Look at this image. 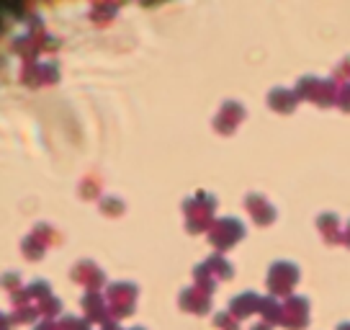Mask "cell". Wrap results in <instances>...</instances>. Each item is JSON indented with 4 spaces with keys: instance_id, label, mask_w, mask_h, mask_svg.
Masks as SVG:
<instances>
[{
    "instance_id": "obj_14",
    "label": "cell",
    "mask_w": 350,
    "mask_h": 330,
    "mask_svg": "<svg viewBox=\"0 0 350 330\" xmlns=\"http://www.w3.org/2000/svg\"><path fill=\"white\" fill-rule=\"evenodd\" d=\"M317 227L322 232V238L327 242H342V235L345 232L340 230V220L338 214H332V212H325V214H319L317 217Z\"/></svg>"
},
{
    "instance_id": "obj_15",
    "label": "cell",
    "mask_w": 350,
    "mask_h": 330,
    "mask_svg": "<svg viewBox=\"0 0 350 330\" xmlns=\"http://www.w3.org/2000/svg\"><path fill=\"white\" fill-rule=\"evenodd\" d=\"M262 315V320L268 322V325H278V322H284V305L273 297V294H265L260 299V309H258Z\"/></svg>"
},
{
    "instance_id": "obj_13",
    "label": "cell",
    "mask_w": 350,
    "mask_h": 330,
    "mask_svg": "<svg viewBox=\"0 0 350 330\" xmlns=\"http://www.w3.org/2000/svg\"><path fill=\"white\" fill-rule=\"evenodd\" d=\"M13 52L16 55H21L26 62H33L36 60V55L42 52V45H39V36H33L31 31L29 34H21V36H16L13 39Z\"/></svg>"
},
{
    "instance_id": "obj_32",
    "label": "cell",
    "mask_w": 350,
    "mask_h": 330,
    "mask_svg": "<svg viewBox=\"0 0 350 330\" xmlns=\"http://www.w3.org/2000/svg\"><path fill=\"white\" fill-rule=\"evenodd\" d=\"M33 330H62V325H59V322H55V320H42V322H39Z\"/></svg>"
},
{
    "instance_id": "obj_17",
    "label": "cell",
    "mask_w": 350,
    "mask_h": 330,
    "mask_svg": "<svg viewBox=\"0 0 350 330\" xmlns=\"http://www.w3.org/2000/svg\"><path fill=\"white\" fill-rule=\"evenodd\" d=\"M338 93H340V88H338V83L335 80H319V86H317V90H314V103L317 106H332V103H338Z\"/></svg>"
},
{
    "instance_id": "obj_8",
    "label": "cell",
    "mask_w": 350,
    "mask_h": 330,
    "mask_svg": "<svg viewBox=\"0 0 350 330\" xmlns=\"http://www.w3.org/2000/svg\"><path fill=\"white\" fill-rule=\"evenodd\" d=\"M70 276H72V281H77V284H85L88 292H98L100 286L106 284L103 268H98L93 261H80V264L70 271Z\"/></svg>"
},
{
    "instance_id": "obj_1",
    "label": "cell",
    "mask_w": 350,
    "mask_h": 330,
    "mask_svg": "<svg viewBox=\"0 0 350 330\" xmlns=\"http://www.w3.org/2000/svg\"><path fill=\"white\" fill-rule=\"evenodd\" d=\"M214 207H217V199L206 194V191H198L193 196H188L183 201V212H186V227L188 232H208L214 225Z\"/></svg>"
},
{
    "instance_id": "obj_3",
    "label": "cell",
    "mask_w": 350,
    "mask_h": 330,
    "mask_svg": "<svg viewBox=\"0 0 350 330\" xmlns=\"http://www.w3.org/2000/svg\"><path fill=\"white\" fill-rule=\"evenodd\" d=\"M299 281V266L291 264V261H275L268 271V289L273 297H291V289Z\"/></svg>"
},
{
    "instance_id": "obj_37",
    "label": "cell",
    "mask_w": 350,
    "mask_h": 330,
    "mask_svg": "<svg viewBox=\"0 0 350 330\" xmlns=\"http://www.w3.org/2000/svg\"><path fill=\"white\" fill-rule=\"evenodd\" d=\"M129 330H147V328H129Z\"/></svg>"
},
{
    "instance_id": "obj_7",
    "label": "cell",
    "mask_w": 350,
    "mask_h": 330,
    "mask_svg": "<svg viewBox=\"0 0 350 330\" xmlns=\"http://www.w3.org/2000/svg\"><path fill=\"white\" fill-rule=\"evenodd\" d=\"M242 119H245V106L237 103V101H227V103L219 109L217 116H214V129L221 134H232Z\"/></svg>"
},
{
    "instance_id": "obj_16",
    "label": "cell",
    "mask_w": 350,
    "mask_h": 330,
    "mask_svg": "<svg viewBox=\"0 0 350 330\" xmlns=\"http://www.w3.org/2000/svg\"><path fill=\"white\" fill-rule=\"evenodd\" d=\"M204 264L208 266V271L214 274V279H217V281H227V279H232V276H234V268H232V264L224 258V255L219 253V251L208 255Z\"/></svg>"
},
{
    "instance_id": "obj_23",
    "label": "cell",
    "mask_w": 350,
    "mask_h": 330,
    "mask_svg": "<svg viewBox=\"0 0 350 330\" xmlns=\"http://www.w3.org/2000/svg\"><path fill=\"white\" fill-rule=\"evenodd\" d=\"M59 325L62 330H90V322L85 318H75V315H62Z\"/></svg>"
},
{
    "instance_id": "obj_35",
    "label": "cell",
    "mask_w": 350,
    "mask_h": 330,
    "mask_svg": "<svg viewBox=\"0 0 350 330\" xmlns=\"http://www.w3.org/2000/svg\"><path fill=\"white\" fill-rule=\"evenodd\" d=\"M250 330H271V325H268V322H258V325H252Z\"/></svg>"
},
{
    "instance_id": "obj_28",
    "label": "cell",
    "mask_w": 350,
    "mask_h": 330,
    "mask_svg": "<svg viewBox=\"0 0 350 330\" xmlns=\"http://www.w3.org/2000/svg\"><path fill=\"white\" fill-rule=\"evenodd\" d=\"M214 325L221 330H237V320L232 318L230 312H217L214 315Z\"/></svg>"
},
{
    "instance_id": "obj_9",
    "label": "cell",
    "mask_w": 350,
    "mask_h": 330,
    "mask_svg": "<svg viewBox=\"0 0 350 330\" xmlns=\"http://www.w3.org/2000/svg\"><path fill=\"white\" fill-rule=\"evenodd\" d=\"M178 305L186 309V312H193V315H206L211 309V294L198 289V286H186L180 294H178Z\"/></svg>"
},
{
    "instance_id": "obj_29",
    "label": "cell",
    "mask_w": 350,
    "mask_h": 330,
    "mask_svg": "<svg viewBox=\"0 0 350 330\" xmlns=\"http://www.w3.org/2000/svg\"><path fill=\"white\" fill-rule=\"evenodd\" d=\"M338 106H340L342 111H350V83H345V86H340Z\"/></svg>"
},
{
    "instance_id": "obj_22",
    "label": "cell",
    "mask_w": 350,
    "mask_h": 330,
    "mask_svg": "<svg viewBox=\"0 0 350 330\" xmlns=\"http://www.w3.org/2000/svg\"><path fill=\"white\" fill-rule=\"evenodd\" d=\"M36 307H39V312H42L44 318L52 320L55 315H59V312H62V302H59L57 297H46L44 302H39Z\"/></svg>"
},
{
    "instance_id": "obj_34",
    "label": "cell",
    "mask_w": 350,
    "mask_h": 330,
    "mask_svg": "<svg viewBox=\"0 0 350 330\" xmlns=\"http://www.w3.org/2000/svg\"><path fill=\"white\" fill-rule=\"evenodd\" d=\"M342 242L350 245V220H348V227H345V235H342Z\"/></svg>"
},
{
    "instance_id": "obj_26",
    "label": "cell",
    "mask_w": 350,
    "mask_h": 330,
    "mask_svg": "<svg viewBox=\"0 0 350 330\" xmlns=\"http://www.w3.org/2000/svg\"><path fill=\"white\" fill-rule=\"evenodd\" d=\"M332 80H335V83H340V86L350 83V57H345V60H342V62L332 70Z\"/></svg>"
},
{
    "instance_id": "obj_18",
    "label": "cell",
    "mask_w": 350,
    "mask_h": 330,
    "mask_svg": "<svg viewBox=\"0 0 350 330\" xmlns=\"http://www.w3.org/2000/svg\"><path fill=\"white\" fill-rule=\"evenodd\" d=\"M193 279H196V286L198 289H204V292H214V286H217V279H214V274L208 271L206 264H198L193 266Z\"/></svg>"
},
{
    "instance_id": "obj_36",
    "label": "cell",
    "mask_w": 350,
    "mask_h": 330,
    "mask_svg": "<svg viewBox=\"0 0 350 330\" xmlns=\"http://www.w3.org/2000/svg\"><path fill=\"white\" fill-rule=\"evenodd\" d=\"M338 330H350V322H342V325H338Z\"/></svg>"
},
{
    "instance_id": "obj_25",
    "label": "cell",
    "mask_w": 350,
    "mask_h": 330,
    "mask_svg": "<svg viewBox=\"0 0 350 330\" xmlns=\"http://www.w3.org/2000/svg\"><path fill=\"white\" fill-rule=\"evenodd\" d=\"M31 235H36V238H39V240H42L44 245H49V242H57V240H59V235L55 232V227H49V225H44V222L33 227Z\"/></svg>"
},
{
    "instance_id": "obj_4",
    "label": "cell",
    "mask_w": 350,
    "mask_h": 330,
    "mask_svg": "<svg viewBox=\"0 0 350 330\" xmlns=\"http://www.w3.org/2000/svg\"><path fill=\"white\" fill-rule=\"evenodd\" d=\"M242 238H245V225H242L237 217H221V220L214 222L211 230H208V242H211L214 248H219V253L232 248V245L237 240H242Z\"/></svg>"
},
{
    "instance_id": "obj_20",
    "label": "cell",
    "mask_w": 350,
    "mask_h": 330,
    "mask_svg": "<svg viewBox=\"0 0 350 330\" xmlns=\"http://www.w3.org/2000/svg\"><path fill=\"white\" fill-rule=\"evenodd\" d=\"M23 255L29 258V261H39L44 255V251H46V245H44L36 235H29V238H23Z\"/></svg>"
},
{
    "instance_id": "obj_31",
    "label": "cell",
    "mask_w": 350,
    "mask_h": 330,
    "mask_svg": "<svg viewBox=\"0 0 350 330\" xmlns=\"http://www.w3.org/2000/svg\"><path fill=\"white\" fill-rule=\"evenodd\" d=\"M3 281H5V286L11 289V294H18V292L23 289V286H21V279H18V274H5V279H3Z\"/></svg>"
},
{
    "instance_id": "obj_21",
    "label": "cell",
    "mask_w": 350,
    "mask_h": 330,
    "mask_svg": "<svg viewBox=\"0 0 350 330\" xmlns=\"http://www.w3.org/2000/svg\"><path fill=\"white\" fill-rule=\"evenodd\" d=\"M319 86V77L314 75H304V77H299V83H296V96L299 99H314V90H317Z\"/></svg>"
},
{
    "instance_id": "obj_30",
    "label": "cell",
    "mask_w": 350,
    "mask_h": 330,
    "mask_svg": "<svg viewBox=\"0 0 350 330\" xmlns=\"http://www.w3.org/2000/svg\"><path fill=\"white\" fill-rule=\"evenodd\" d=\"M111 13H113V5H96V8H93V18L98 23H106Z\"/></svg>"
},
{
    "instance_id": "obj_24",
    "label": "cell",
    "mask_w": 350,
    "mask_h": 330,
    "mask_svg": "<svg viewBox=\"0 0 350 330\" xmlns=\"http://www.w3.org/2000/svg\"><path fill=\"white\" fill-rule=\"evenodd\" d=\"M100 212L103 214H109V217H113V214H121L124 212V201L116 196H106L100 199Z\"/></svg>"
},
{
    "instance_id": "obj_5",
    "label": "cell",
    "mask_w": 350,
    "mask_h": 330,
    "mask_svg": "<svg viewBox=\"0 0 350 330\" xmlns=\"http://www.w3.org/2000/svg\"><path fill=\"white\" fill-rule=\"evenodd\" d=\"M286 330H304L309 325V299L301 294H291L284 302V322Z\"/></svg>"
},
{
    "instance_id": "obj_12",
    "label": "cell",
    "mask_w": 350,
    "mask_h": 330,
    "mask_svg": "<svg viewBox=\"0 0 350 330\" xmlns=\"http://www.w3.org/2000/svg\"><path fill=\"white\" fill-rule=\"evenodd\" d=\"M268 103H271V109L278 111V114H291L296 109V103H299V96H296V90H288V88H273L268 93Z\"/></svg>"
},
{
    "instance_id": "obj_6",
    "label": "cell",
    "mask_w": 350,
    "mask_h": 330,
    "mask_svg": "<svg viewBox=\"0 0 350 330\" xmlns=\"http://www.w3.org/2000/svg\"><path fill=\"white\" fill-rule=\"evenodd\" d=\"M80 307L85 309V320L88 322H109L111 320V309L109 302L100 292H85L83 299H80Z\"/></svg>"
},
{
    "instance_id": "obj_27",
    "label": "cell",
    "mask_w": 350,
    "mask_h": 330,
    "mask_svg": "<svg viewBox=\"0 0 350 330\" xmlns=\"http://www.w3.org/2000/svg\"><path fill=\"white\" fill-rule=\"evenodd\" d=\"M42 80H44V86L57 83V80H59V67H57L55 62H42Z\"/></svg>"
},
{
    "instance_id": "obj_11",
    "label": "cell",
    "mask_w": 350,
    "mask_h": 330,
    "mask_svg": "<svg viewBox=\"0 0 350 330\" xmlns=\"http://www.w3.org/2000/svg\"><path fill=\"white\" fill-rule=\"evenodd\" d=\"M260 299L262 297H258L255 292H242V294L230 299V315L234 320H245L247 315L260 309Z\"/></svg>"
},
{
    "instance_id": "obj_10",
    "label": "cell",
    "mask_w": 350,
    "mask_h": 330,
    "mask_svg": "<svg viewBox=\"0 0 350 330\" xmlns=\"http://www.w3.org/2000/svg\"><path fill=\"white\" fill-rule=\"evenodd\" d=\"M245 207H247V212H250L252 222H258V225H271V222L275 220V207L268 201L265 196H260V194H247L245 196Z\"/></svg>"
},
{
    "instance_id": "obj_2",
    "label": "cell",
    "mask_w": 350,
    "mask_h": 330,
    "mask_svg": "<svg viewBox=\"0 0 350 330\" xmlns=\"http://www.w3.org/2000/svg\"><path fill=\"white\" fill-rule=\"evenodd\" d=\"M106 302H109L111 318L113 320L131 315L134 302H137V284H131V281H116V284H111L106 289Z\"/></svg>"
},
{
    "instance_id": "obj_33",
    "label": "cell",
    "mask_w": 350,
    "mask_h": 330,
    "mask_svg": "<svg viewBox=\"0 0 350 330\" xmlns=\"http://www.w3.org/2000/svg\"><path fill=\"white\" fill-rule=\"evenodd\" d=\"M100 330H124V328H121V325H119V320H113V318H111L109 322H103V325H100Z\"/></svg>"
},
{
    "instance_id": "obj_19",
    "label": "cell",
    "mask_w": 350,
    "mask_h": 330,
    "mask_svg": "<svg viewBox=\"0 0 350 330\" xmlns=\"http://www.w3.org/2000/svg\"><path fill=\"white\" fill-rule=\"evenodd\" d=\"M21 83H26V86H44L42 80V62H23L21 67Z\"/></svg>"
}]
</instances>
